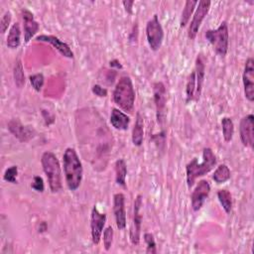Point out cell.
Segmentation results:
<instances>
[{"label": "cell", "instance_id": "obj_1", "mask_svg": "<svg viewBox=\"0 0 254 254\" xmlns=\"http://www.w3.org/2000/svg\"><path fill=\"white\" fill-rule=\"evenodd\" d=\"M64 172L67 188L75 190L79 188L82 180V165L73 148H66L64 156Z\"/></svg>", "mask_w": 254, "mask_h": 254}, {"label": "cell", "instance_id": "obj_10", "mask_svg": "<svg viewBox=\"0 0 254 254\" xmlns=\"http://www.w3.org/2000/svg\"><path fill=\"white\" fill-rule=\"evenodd\" d=\"M245 97L252 102L254 100V60L248 58L242 74Z\"/></svg>", "mask_w": 254, "mask_h": 254}, {"label": "cell", "instance_id": "obj_8", "mask_svg": "<svg viewBox=\"0 0 254 254\" xmlns=\"http://www.w3.org/2000/svg\"><path fill=\"white\" fill-rule=\"evenodd\" d=\"M106 222V214L98 210L97 206L94 205L91 210L90 217V229H91V238L93 244H98L101 238V234Z\"/></svg>", "mask_w": 254, "mask_h": 254}, {"label": "cell", "instance_id": "obj_16", "mask_svg": "<svg viewBox=\"0 0 254 254\" xmlns=\"http://www.w3.org/2000/svg\"><path fill=\"white\" fill-rule=\"evenodd\" d=\"M23 26H24V40L28 43L32 37L39 31V24L34 19V15L28 9L22 10Z\"/></svg>", "mask_w": 254, "mask_h": 254}, {"label": "cell", "instance_id": "obj_32", "mask_svg": "<svg viewBox=\"0 0 254 254\" xmlns=\"http://www.w3.org/2000/svg\"><path fill=\"white\" fill-rule=\"evenodd\" d=\"M144 240L147 244V253H151V254H155L157 252L156 250V242H155V238L154 235L152 233H145L144 234Z\"/></svg>", "mask_w": 254, "mask_h": 254}, {"label": "cell", "instance_id": "obj_23", "mask_svg": "<svg viewBox=\"0 0 254 254\" xmlns=\"http://www.w3.org/2000/svg\"><path fill=\"white\" fill-rule=\"evenodd\" d=\"M229 179H230V170L224 164L219 165L212 175V180L216 184H223L227 182Z\"/></svg>", "mask_w": 254, "mask_h": 254}, {"label": "cell", "instance_id": "obj_24", "mask_svg": "<svg viewBox=\"0 0 254 254\" xmlns=\"http://www.w3.org/2000/svg\"><path fill=\"white\" fill-rule=\"evenodd\" d=\"M197 5V1L196 0H188L186 1L185 3V7L183 9V12H182V16H181V21H180V26L183 28L185 27L190 18V15L192 14L193 10H194V7Z\"/></svg>", "mask_w": 254, "mask_h": 254}, {"label": "cell", "instance_id": "obj_30", "mask_svg": "<svg viewBox=\"0 0 254 254\" xmlns=\"http://www.w3.org/2000/svg\"><path fill=\"white\" fill-rule=\"evenodd\" d=\"M17 175H18V167L17 166H11L10 168H8L4 175H3V179L4 181L8 182V183H12V184H16L17 183Z\"/></svg>", "mask_w": 254, "mask_h": 254}, {"label": "cell", "instance_id": "obj_11", "mask_svg": "<svg viewBox=\"0 0 254 254\" xmlns=\"http://www.w3.org/2000/svg\"><path fill=\"white\" fill-rule=\"evenodd\" d=\"M239 134L242 144L245 147H253L254 145V116L249 114L244 116L239 125Z\"/></svg>", "mask_w": 254, "mask_h": 254}, {"label": "cell", "instance_id": "obj_20", "mask_svg": "<svg viewBox=\"0 0 254 254\" xmlns=\"http://www.w3.org/2000/svg\"><path fill=\"white\" fill-rule=\"evenodd\" d=\"M143 138H144V121L140 112H137L135 125L132 130V142L135 146L139 147L143 143Z\"/></svg>", "mask_w": 254, "mask_h": 254}, {"label": "cell", "instance_id": "obj_31", "mask_svg": "<svg viewBox=\"0 0 254 254\" xmlns=\"http://www.w3.org/2000/svg\"><path fill=\"white\" fill-rule=\"evenodd\" d=\"M112 241H113V228L111 226H108L103 232V245L105 250L108 251L111 248Z\"/></svg>", "mask_w": 254, "mask_h": 254}, {"label": "cell", "instance_id": "obj_27", "mask_svg": "<svg viewBox=\"0 0 254 254\" xmlns=\"http://www.w3.org/2000/svg\"><path fill=\"white\" fill-rule=\"evenodd\" d=\"M221 126H222V135L226 142L231 141L234 133V124L231 118L223 117L221 119Z\"/></svg>", "mask_w": 254, "mask_h": 254}, {"label": "cell", "instance_id": "obj_37", "mask_svg": "<svg viewBox=\"0 0 254 254\" xmlns=\"http://www.w3.org/2000/svg\"><path fill=\"white\" fill-rule=\"evenodd\" d=\"M109 64H110V66H112V67L122 68V65H121V64H120V63H119L117 60H113V61H110Z\"/></svg>", "mask_w": 254, "mask_h": 254}, {"label": "cell", "instance_id": "obj_17", "mask_svg": "<svg viewBox=\"0 0 254 254\" xmlns=\"http://www.w3.org/2000/svg\"><path fill=\"white\" fill-rule=\"evenodd\" d=\"M9 131L21 142H26L34 137V130L28 126H24L17 119H12L8 123Z\"/></svg>", "mask_w": 254, "mask_h": 254}, {"label": "cell", "instance_id": "obj_19", "mask_svg": "<svg viewBox=\"0 0 254 254\" xmlns=\"http://www.w3.org/2000/svg\"><path fill=\"white\" fill-rule=\"evenodd\" d=\"M195 74V81H196V90H195V98L194 100H197L200 96L202 83L204 79V62L201 57V55H197L195 60V67L193 69Z\"/></svg>", "mask_w": 254, "mask_h": 254}, {"label": "cell", "instance_id": "obj_12", "mask_svg": "<svg viewBox=\"0 0 254 254\" xmlns=\"http://www.w3.org/2000/svg\"><path fill=\"white\" fill-rule=\"evenodd\" d=\"M210 191V186L207 181L201 180L197 183L191 193V206L194 211L201 208L205 198L208 196Z\"/></svg>", "mask_w": 254, "mask_h": 254}, {"label": "cell", "instance_id": "obj_4", "mask_svg": "<svg viewBox=\"0 0 254 254\" xmlns=\"http://www.w3.org/2000/svg\"><path fill=\"white\" fill-rule=\"evenodd\" d=\"M41 163L48 178V183L52 192H58L62 189V171L60 162L53 152H45L42 155Z\"/></svg>", "mask_w": 254, "mask_h": 254}, {"label": "cell", "instance_id": "obj_25", "mask_svg": "<svg viewBox=\"0 0 254 254\" xmlns=\"http://www.w3.org/2000/svg\"><path fill=\"white\" fill-rule=\"evenodd\" d=\"M218 200L226 213H229L232 208V196L227 190H219L217 191Z\"/></svg>", "mask_w": 254, "mask_h": 254}, {"label": "cell", "instance_id": "obj_33", "mask_svg": "<svg viewBox=\"0 0 254 254\" xmlns=\"http://www.w3.org/2000/svg\"><path fill=\"white\" fill-rule=\"evenodd\" d=\"M11 18H12V15H11L10 11H6L4 13V15L2 16L1 21H0V31L2 34H4L6 32V30L8 29V27L11 23Z\"/></svg>", "mask_w": 254, "mask_h": 254}, {"label": "cell", "instance_id": "obj_7", "mask_svg": "<svg viewBox=\"0 0 254 254\" xmlns=\"http://www.w3.org/2000/svg\"><path fill=\"white\" fill-rule=\"evenodd\" d=\"M210 4H211V2L208 0H200L197 2L198 6L194 12V15H193L192 20L189 27L188 36L190 40H193L195 38L202 20L205 18V16L207 15V13L209 11Z\"/></svg>", "mask_w": 254, "mask_h": 254}, {"label": "cell", "instance_id": "obj_28", "mask_svg": "<svg viewBox=\"0 0 254 254\" xmlns=\"http://www.w3.org/2000/svg\"><path fill=\"white\" fill-rule=\"evenodd\" d=\"M195 90H196V81H195V74L192 70L188 77L187 87H186V94H187V102L193 100L195 98Z\"/></svg>", "mask_w": 254, "mask_h": 254}, {"label": "cell", "instance_id": "obj_34", "mask_svg": "<svg viewBox=\"0 0 254 254\" xmlns=\"http://www.w3.org/2000/svg\"><path fill=\"white\" fill-rule=\"evenodd\" d=\"M32 189H34L35 190L39 191V192H43L44 191V181L42 179V177L40 176H35L34 177V181H33V184L31 185Z\"/></svg>", "mask_w": 254, "mask_h": 254}, {"label": "cell", "instance_id": "obj_13", "mask_svg": "<svg viewBox=\"0 0 254 254\" xmlns=\"http://www.w3.org/2000/svg\"><path fill=\"white\" fill-rule=\"evenodd\" d=\"M154 101L157 110V119L159 123H162L165 117L166 110V87L163 82L158 81L154 83Z\"/></svg>", "mask_w": 254, "mask_h": 254}, {"label": "cell", "instance_id": "obj_36", "mask_svg": "<svg viewBox=\"0 0 254 254\" xmlns=\"http://www.w3.org/2000/svg\"><path fill=\"white\" fill-rule=\"evenodd\" d=\"M122 4L124 5L125 10H126L128 13H132V6H133V4H134V1H132V0H130V1L127 0V1H123Z\"/></svg>", "mask_w": 254, "mask_h": 254}, {"label": "cell", "instance_id": "obj_14", "mask_svg": "<svg viewBox=\"0 0 254 254\" xmlns=\"http://www.w3.org/2000/svg\"><path fill=\"white\" fill-rule=\"evenodd\" d=\"M113 212H114L117 228L124 229L126 227L125 196L121 192L115 193L113 196Z\"/></svg>", "mask_w": 254, "mask_h": 254}, {"label": "cell", "instance_id": "obj_22", "mask_svg": "<svg viewBox=\"0 0 254 254\" xmlns=\"http://www.w3.org/2000/svg\"><path fill=\"white\" fill-rule=\"evenodd\" d=\"M126 176H127V166L123 159H118L115 162V180L116 183L122 187L126 185Z\"/></svg>", "mask_w": 254, "mask_h": 254}, {"label": "cell", "instance_id": "obj_15", "mask_svg": "<svg viewBox=\"0 0 254 254\" xmlns=\"http://www.w3.org/2000/svg\"><path fill=\"white\" fill-rule=\"evenodd\" d=\"M37 41L39 42H45V43H49L50 45H52L56 50H58V52L63 55L65 58L68 59H72L73 58V53L71 51V49L69 48V46L67 44H65L64 42L61 41L58 37L56 36H52V35H40L36 38Z\"/></svg>", "mask_w": 254, "mask_h": 254}, {"label": "cell", "instance_id": "obj_9", "mask_svg": "<svg viewBox=\"0 0 254 254\" xmlns=\"http://www.w3.org/2000/svg\"><path fill=\"white\" fill-rule=\"evenodd\" d=\"M142 206V196L138 194L134 201V211H133V220L130 228V240L133 245H138L140 242V233H141V222L142 216L140 214V209Z\"/></svg>", "mask_w": 254, "mask_h": 254}, {"label": "cell", "instance_id": "obj_26", "mask_svg": "<svg viewBox=\"0 0 254 254\" xmlns=\"http://www.w3.org/2000/svg\"><path fill=\"white\" fill-rule=\"evenodd\" d=\"M13 75H14V81L15 84L21 88L25 84V73H24V68L21 60H17L14 65L13 69Z\"/></svg>", "mask_w": 254, "mask_h": 254}, {"label": "cell", "instance_id": "obj_35", "mask_svg": "<svg viewBox=\"0 0 254 254\" xmlns=\"http://www.w3.org/2000/svg\"><path fill=\"white\" fill-rule=\"evenodd\" d=\"M91 91H92L95 95H97V96H99V97H105V96H107V89L104 88V87H102V86L99 85V84H94V85L92 86V88H91Z\"/></svg>", "mask_w": 254, "mask_h": 254}, {"label": "cell", "instance_id": "obj_18", "mask_svg": "<svg viewBox=\"0 0 254 254\" xmlns=\"http://www.w3.org/2000/svg\"><path fill=\"white\" fill-rule=\"evenodd\" d=\"M110 123L117 130H127L130 118L127 114L117 108H112L110 114Z\"/></svg>", "mask_w": 254, "mask_h": 254}, {"label": "cell", "instance_id": "obj_3", "mask_svg": "<svg viewBox=\"0 0 254 254\" xmlns=\"http://www.w3.org/2000/svg\"><path fill=\"white\" fill-rule=\"evenodd\" d=\"M114 102L126 112H132L135 102V90L129 76H122L113 91Z\"/></svg>", "mask_w": 254, "mask_h": 254}, {"label": "cell", "instance_id": "obj_21", "mask_svg": "<svg viewBox=\"0 0 254 254\" xmlns=\"http://www.w3.org/2000/svg\"><path fill=\"white\" fill-rule=\"evenodd\" d=\"M21 43V29H20V25L19 23H14L10 30L9 33L7 35V40H6V44L7 47L10 49H16L19 47Z\"/></svg>", "mask_w": 254, "mask_h": 254}, {"label": "cell", "instance_id": "obj_5", "mask_svg": "<svg viewBox=\"0 0 254 254\" xmlns=\"http://www.w3.org/2000/svg\"><path fill=\"white\" fill-rule=\"evenodd\" d=\"M205 39L211 44L213 50L220 57H225L228 50V27L223 21L215 30H207Z\"/></svg>", "mask_w": 254, "mask_h": 254}, {"label": "cell", "instance_id": "obj_6", "mask_svg": "<svg viewBox=\"0 0 254 254\" xmlns=\"http://www.w3.org/2000/svg\"><path fill=\"white\" fill-rule=\"evenodd\" d=\"M146 36L152 51H158L164 40V30L157 15H154L146 25Z\"/></svg>", "mask_w": 254, "mask_h": 254}, {"label": "cell", "instance_id": "obj_2", "mask_svg": "<svg viewBox=\"0 0 254 254\" xmlns=\"http://www.w3.org/2000/svg\"><path fill=\"white\" fill-rule=\"evenodd\" d=\"M216 165V157L210 148H204L202 151V160L198 162L197 158H193L186 166L187 184L190 189L195 180L199 177L206 175Z\"/></svg>", "mask_w": 254, "mask_h": 254}, {"label": "cell", "instance_id": "obj_29", "mask_svg": "<svg viewBox=\"0 0 254 254\" xmlns=\"http://www.w3.org/2000/svg\"><path fill=\"white\" fill-rule=\"evenodd\" d=\"M45 81V77L43 75V73H36L30 76V82L32 84V87L36 90V91H41L43 84Z\"/></svg>", "mask_w": 254, "mask_h": 254}]
</instances>
